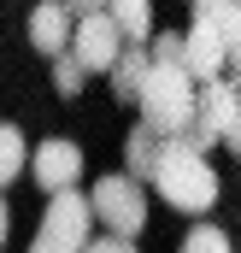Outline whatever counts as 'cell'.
<instances>
[{
  "mask_svg": "<svg viewBox=\"0 0 241 253\" xmlns=\"http://www.w3.org/2000/svg\"><path fill=\"white\" fill-rule=\"evenodd\" d=\"M236 112H241V88H236V83H224V77H212V83L194 94V118H188V129H182V141H188L194 153H206L212 141L230 135Z\"/></svg>",
  "mask_w": 241,
  "mask_h": 253,
  "instance_id": "obj_5",
  "label": "cell"
},
{
  "mask_svg": "<svg viewBox=\"0 0 241 253\" xmlns=\"http://www.w3.org/2000/svg\"><path fill=\"white\" fill-rule=\"evenodd\" d=\"M106 18L118 24L123 42H135V47L153 42V0H106Z\"/></svg>",
  "mask_w": 241,
  "mask_h": 253,
  "instance_id": "obj_10",
  "label": "cell"
},
{
  "mask_svg": "<svg viewBox=\"0 0 241 253\" xmlns=\"http://www.w3.org/2000/svg\"><path fill=\"white\" fill-rule=\"evenodd\" d=\"M147 59L153 65H182V36H153L147 42Z\"/></svg>",
  "mask_w": 241,
  "mask_h": 253,
  "instance_id": "obj_16",
  "label": "cell"
},
{
  "mask_svg": "<svg viewBox=\"0 0 241 253\" xmlns=\"http://www.w3.org/2000/svg\"><path fill=\"white\" fill-rule=\"evenodd\" d=\"M224 147H230V153H241V112H236V124H230V135H224Z\"/></svg>",
  "mask_w": 241,
  "mask_h": 253,
  "instance_id": "obj_19",
  "label": "cell"
},
{
  "mask_svg": "<svg viewBox=\"0 0 241 253\" xmlns=\"http://www.w3.org/2000/svg\"><path fill=\"white\" fill-rule=\"evenodd\" d=\"M30 177L47 194L77 189V177H82V147H77V141H41V147L30 153Z\"/></svg>",
  "mask_w": 241,
  "mask_h": 253,
  "instance_id": "obj_8",
  "label": "cell"
},
{
  "mask_svg": "<svg viewBox=\"0 0 241 253\" xmlns=\"http://www.w3.org/2000/svg\"><path fill=\"white\" fill-rule=\"evenodd\" d=\"M30 171V147H24V129L18 124H0V189L12 183V177H24Z\"/></svg>",
  "mask_w": 241,
  "mask_h": 253,
  "instance_id": "obj_13",
  "label": "cell"
},
{
  "mask_svg": "<svg viewBox=\"0 0 241 253\" xmlns=\"http://www.w3.org/2000/svg\"><path fill=\"white\" fill-rule=\"evenodd\" d=\"M135 100H141V124L153 129L159 141H171L194 118V77L182 65H153L147 59V77H141V94Z\"/></svg>",
  "mask_w": 241,
  "mask_h": 253,
  "instance_id": "obj_2",
  "label": "cell"
},
{
  "mask_svg": "<svg viewBox=\"0 0 241 253\" xmlns=\"http://www.w3.org/2000/svg\"><path fill=\"white\" fill-rule=\"evenodd\" d=\"M71 53H77L82 71H112L118 53H123L118 24H112L106 12H82V18H77V30H71Z\"/></svg>",
  "mask_w": 241,
  "mask_h": 253,
  "instance_id": "obj_6",
  "label": "cell"
},
{
  "mask_svg": "<svg viewBox=\"0 0 241 253\" xmlns=\"http://www.w3.org/2000/svg\"><path fill=\"white\" fill-rule=\"evenodd\" d=\"M88 206H94V218L106 224V236L135 242V236L147 230V194H141L135 177H100V183L88 189Z\"/></svg>",
  "mask_w": 241,
  "mask_h": 253,
  "instance_id": "obj_4",
  "label": "cell"
},
{
  "mask_svg": "<svg viewBox=\"0 0 241 253\" xmlns=\"http://www.w3.org/2000/svg\"><path fill=\"white\" fill-rule=\"evenodd\" d=\"M106 77H112V88H118V100H135V94H141V77H147V47H135V42H123L118 65H112Z\"/></svg>",
  "mask_w": 241,
  "mask_h": 253,
  "instance_id": "obj_11",
  "label": "cell"
},
{
  "mask_svg": "<svg viewBox=\"0 0 241 253\" xmlns=\"http://www.w3.org/2000/svg\"><path fill=\"white\" fill-rule=\"evenodd\" d=\"M71 12H106V0H65Z\"/></svg>",
  "mask_w": 241,
  "mask_h": 253,
  "instance_id": "obj_20",
  "label": "cell"
},
{
  "mask_svg": "<svg viewBox=\"0 0 241 253\" xmlns=\"http://www.w3.org/2000/svg\"><path fill=\"white\" fill-rule=\"evenodd\" d=\"M71 30H77V18H71L65 0H41V6L30 12V42H36V53H47V59L71 53Z\"/></svg>",
  "mask_w": 241,
  "mask_h": 253,
  "instance_id": "obj_9",
  "label": "cell"
},
{
  "mask_svg": "<svg viewBox=\"0 0 241 253\" xmlns=\"http://www.w3.org/2000/svg\"><path fill=\"white\" fill-rule=\"evenodd\" d=\"M182 71H188L194 83L224 77V71H230V36H224L218 24H194V30H182Z\"/></svg>",
  "mask_w": 241,
  "mask_h": 253,
  "instance_id": "obj_7",
  "label": "cell"
},
{
  "mask_svg": "<svg viewBox=\"0 0 241 253\" xmlns=\"http://www.w3.org/2000/svg\"><path fill=\"white\" fill-rule=\"evenodd\" d=\"M6 230H12V218H6V200H0V242H6Z\"/></svg>",
  "mask_w": 241,
  "mask_h": 253,
  "instance_id": "obj_21",
  "label": "cell"
},
{
  "mask_svg": "<svg viewBox=\"0 0 241 253\" xmlns=\"http://www.w3.org/2000/svg\"><path fill=\"white\" fill-rule=\"evenodd\" d=\"M82 77H88V71L77 65V53H59V59H53V88H59L65 100H77V94H82Z\"/></svg>",
  "mask_w": 241,
  "mask_h": 253,
  "instance_id": "obj_14",
  "label": "cell"
},
{
  "mask_svg": "<svg viewBox=\"0 0 241 253\" xmlns=\"http://www.w3.org/2000/svg\"><path fill=\"white\" fill-rule=\"evenodd\" d=\"M230 6H236V0H194V24H218V30H224V24H230Z\"/></svg>",
  "mask_w": 241,
  "mask_h": 253,
  "instance_id": "obj_17",
  "label": "cell"
},
{
  "mask_svg": "<svg viewBox=\"0 0 241 253\" xmlns=\"http://www.w3.org/2000/svg\"><path fill=\"white\" fill-rule=\"evenodd\" d=\"M88 230H94L88 194L59 189V194H47V212H41V230H36L30 253H82L88 248Z\"/></svg>",
  "mask_w": 241,
  "mask_h": 253,
  "instance_id": "obj_3",
  "label": "cell"
},
{
  "mask_svg": "<svg viewBox=\"0 0 241 253\" xmlns=\"http://www.w3.org/2000/svg\"><path fill=\"white\" fill-rule=\"evenodd\" d=\"M82 253H135V242H123V236H100V242H94V236H88Z\"/></svg>",
  "mask_w": 241,
  "mask_h": 253,
  "instance_id": "obj_18",
  "label": "cell"
},
{
  "mask_svg": "<svg viewBox=\"0 0 241 253\" xmlns=\"http://www.w3.org/2000/svg\"><path fill=\"white\" fill-rule=\"evenodd\" d=\"M153 159H159V135H153L147 124H135L129 141H123V165H129L123 177H153Z\"/></svg>",
  "mask_w": 241,
  "mask_h": 253,
  "instance_id": "obj_12",
  "label": "cell"
},
{
  "mask_svg": "<svg viewBox=\"0 0 241 253\" xmlns=\"http://www.w3.org/2000/svg\"><path fill=\"white\" fill-rule=\"evenodd\" d=\"M153 189L165 206H177V212H212L218 206V171L206 165V153H194L182 135L171 141H159V159H153Z\"/></svg>",
  "mask_w": 241,
  "mask_h": 253,
  "instance_id": "obj_1",
  "label": "cell"
},
{
  "mask_svg": "<svg viewBox=\"0 0 241 253\" xmlns=\"http://www.w3.org/2000/svg\"><path fill=\"white\" fill-rule=\"evenodd\" d=\"M182 253H236V248H230V236H224L218 224H200V230H188Z\"/></svg>",
  "mask_w": 241,
  "mask_h": 253,
  "instance_id": "obj_15",
  "label": "cell"
}]
</instances>
